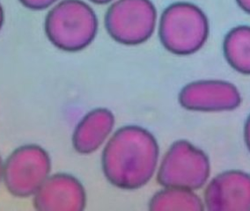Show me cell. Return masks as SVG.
<instances>
[{
  "mask_svg": "<svg viewBox=\"0 0 250 211\" xmlns=\"http://www.w3.org/2000/svg\"><path fill=\"white\" fill-rule=\"evenodd\" d=\"M19 1L27 9L42 11L52 6L54 4L58 2V0H19Z\"/></svg>",
  "mask_w": 250,
  "mask_h": 211,
  "instance_id": "4fadbf2b",
  "label": "cell"
},
{
  "mask_svg": "<svg viewBox=\"0 0 250 211\" xmlns=\"http://www.w3.org/2000/svg\"><path fill=\"white\" fill-rule=\"evenodd\" d=\"M33 198L35 209L40 211H81L86 206L84 186L64 173L50 174Z\"/></svg>",
  "mask_w": 250,
  "mask_h": 211,
  "instance_id": "9c48e42d",
  "label": "cell"
},
{
  "mask_svg": "<svg viewBox=\"0 0 250 211\" xmlns=\"http://www.w3.org/2000/svg\"><path fill=\"white\" fill-rule=\"evenodd\" d=\"M204 203L210 211H250V173L222 172L206 185Z\"/></svg>",
  "mask_w": 250,
  "mask_h": 211,
  "instance_id": "ba28073f",
  "label": "cell"
},
{
  "mask_svg": "<svg viewBox=\"0 0 250 211\" xmlns=\"http://www.w3.org/2000/svg\"><path fill=\"white\" fill-rule=\"evenodd\" d=\"M210 25L197 5L178 2L161 14L159 36L161 44L172 54L186 57L197 53L208 40Z\"/></svg>",
  "mask_w": 250,
  "mask_h": 211,
  "instance_id": "3957f363",
  "label": "cell"
},
{
  "mask_svg": "<svg viewBox=\"0 0 250 211\" xmlns=\"http://www.w3.org/2000/svg\"><path fill=\"white\" fill-rule=\"evenodd\" d=\"M210 158L187 140L171 144L157 168L158 183L163 188L197 191L210 180Z\"/></svg>",
  "mask_w": 250,
  "mask_h": 211,
  "instance_id": "277c9868",
  "label": "cell"
},
{
  "mask_svg": "<svg viewBox=\"0 0 250 211\" xmlns=\"http://www.w3.org/2000/svg\"><path fill=\"white\" fill-rule=\"evenodd\" d=\"M3 171H4V160L0 156V183L3 182Z\"/></svg>",
  "mask_w": 250,
  "mask_h": 211,
  "instance_id": "e0dca14e",
  "label": "cell"
},
{
  "mask_svg": "<svg viewBox=\"0 0 250 211\" xmlns=\"http://www.w3.org/2000/svg\"><path fill=\"white\" fill-rule=\"evenodd\" d=\"M45 34L58 50L78 52L94 41L98 19L93 8L82 0H62L46 16Z\"/></svg>",
  "mask_w": 250,
  "mask_h": 211,
  "instance_id": "7a4b0ae2",
  "label": "cell"
},
{
  "mask_svg": "<svg viewBox=\"0 0 250 211\" xmlns=\"http://www.w3.org/2000/svg\"><path fill=\"white\" fill-rule=\"evenodd\" d=\"M51 167V158L45 149L25 144L4 161L3 183L15 197H31L50 175Z\"/></svg>",
  "mask_w": 250,
  "mask_h": 211,
  "instance_id": "5b68a950",
  "label": "cell"
},
{
  "mask_svg": "<svg viewBox=\"0 0 250 211\" xmlns=\"http://www.w3.org/2000/svg\"><path fill=\"white\" fill-rule=\"evenodd\" d=\"M160 146L155 136L141 126L116 131L103 149L102 168L107 181L127 191L145 187L156 173Z\"/></svg>",
  "mask_w": 250,
  "mask_h": 211,
  "instance_id": "6da1fadb",
  "label": "cell"
},
{
  "mask_svg": "<svg viewBox=\"0 0 250 211\" xmlns=\"http://www.w3.org/2000/svg\"><path fill=\"white\" fill-rule=\"evenodd\" d=\"M236 2L241 9L250 14V0H236Z\"/></svg>",
  "mask_w": 250,
  "mask_h": 211,
  "instance_id": "9a60e30c",
  "label": "cell"
},
{
  "mask_svg": "<svg viewBox=\"0 0 250 211\" xmlns=\"http://www.w3.org/2000/svg\"><path fill=\"white\" fill-rule=\"evenodd\" d=\"M91 2H93L94 4H98V5H104V4H107L111 2L113 0H90Z\"/></svg>",
  "mask_w": 250,
  "mask_h": 211,
  "instance_id": "ac0fdd59",
  "label": "cell"
},
{
  "mask_svg": "<svg viewBox=\"0 0 250 211\" xmlns=\"http://www.w3.org/2000/svg\"><path fill=\"white\" fill-rule=\"evenodd\" d=\"M4 21H5V14H4V9H3V6L0 3V31L3 27L4 25Z\"/></svg>",
  "mask_w": 250,
  "mask_h": 211,
  "instance_id": "2e32d148",
  "label": "cell"
},
{
  "mask_svg": "<svg viewBox=\"0 0 250 211\" xmlns=\"http://www.w3.org/2000/svg\"><path fill=\"white\" fill-rule=\"evenodd\" d=\"M228 64L243 75H250V26H239L228 32L223 42Z\"/></svg>",
  "mask_w": 250,
  "mask_h": 211,
  "instance_id": "7c38bea8",
  "label": "cell"
},
{
  "mask_svg": "<svg viewBox=\"0 0 250 211\" xmlns=\"http://www.w3.org/2000/svg\"><path fill=\"white\" fill-rule=\"evenodd\" d=\"M178 101L182 108L193 112H230L241 107L242 96L229 81L202 79L183 86Z\"/></svg>",
  "mask_w": 250,
  "mask_h": 211,
  "instance_id": "52a82bcc",
  "label": "cell"
},
{
  "mask_svg": "<svg viewBox=\"0 0 250 211\" xmlns=\"http://www.w3.org/2000/svg\"><path fill=\"white\" fill-rule=\"evenodd\" d=\"M156 25V8L151 0H116L105 16L108 35L124 45H139L147 41Z\"/></svg>",
  "mask_w": 250,
  "mask_h": 211,
  "instance_id": "8992f818",
  "label": "cell"
},
{
  "mask_svg": "<svg viewBox=\"0 0 250 211\" xmlns=\"http://www.w3.org/2000/svg\"><path fill=\"white\" fill-rule=\"evenodd\" d=\"M115 123L116 118L109 109L98 108L91 110L79 121L73 131V148L82 155L94 153L111 135Z\"/></svg>",
  "mask_w": 250,
  "mask_h": 211,
  "instance_id": "30bf717a",
  "label": "cell"
},
{
  "mask_svg": "<svg viewBox=\"0 0 250 211\" xmlns=\"http://www.w3.org/2000/svg\"><path fill=\"white\" fill-rule=\"evenodd\" d=\"M243 135H244V142H245L246 146L250 153V115L245 121Z\"/></svg>",
  "mask_w": 250,
  "mask_h": 211,
  "instance_id": "5bb4252c",
  "label": "cell"
},
{
  "mask_svg": "<svg viewBox=\"0 0 250 211\" xmlns=\"http://www.w3.org/2000/svg\"><path fill=\"white\" fill-rule=\"evenodd\" d=\"M152 211H191L206 210L204 200L196 191L178 188H163L154 193L149 202Z\"/></svg>",
  "mask_w": 250,
  "mask_h": 211,
  "instance_id": "8fae6325",
  "label": "cell"
}]
</instances>
